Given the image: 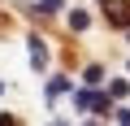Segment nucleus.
<instances>
[{
  "mask_svg": "<svg viewBox=\"0 0 130 126\" xmlns=\"http://www.w3.org/2000/svg\"><path fill=\"white\" fill-rule=\"evenodd\" d=\"M104 13H108L113 26H130V5L126 0H104Z\"/></svg>",
  "mask_w": 130,
  "mask_h": 126,
  "instance_id": "1",
  "label": "nucleus"
},
{
  "mask_svg": "<svg viewBox=\"0 0 130 126\" xmlns=\"http://www.w3.org/2000/svg\"><path fill=\"white\" fill-rule=\"evenodd\" d=\"M30 61H35V70L48 65V48H43V39H30Z\"/></svg>",
  "mask_w": 130,
  "mask_h": 126,
  "instance_id": "2",
  "label": "nucleus"
},
{
  "mask_svg": "<svg viewBox=\"0 0 130 126\" xmlns=\"http://www.w3.org/2000/svg\"><path fill=\"white\" fill-rule=\"evenodd\" d=\"M70 26H74V31H83V26H87V13H83V9H78V13H70Z\"/></svg>",
  "mask_w": 130,
  "mask_h": 126,
  "instance_id": "3",
  "label": "nucleus"
},
{
  "mask_svg": "<svg viewBox=\"0 0 130 126\" xmlns=\"http://www.w3.org/2000/svg\"><path fill=\"white\" fill-rule=\"evenodd\" d=\"M39 9H43V13H52V9H61V0H39Z\"/></svg>",
  "mask_w": 130,
  "mask_h": 126,
  "instance_id": "4",
  "label": "nucleus"
},
{
  "mask_svg": "<svg viewBox=\"0 0 130 126\" xmlns=\"http://www.w3.org/2000/svg\"><path fill=\"white\" fill-rule=\"evenodd\" d=\"M117 122H121V126H130V113H117Z\"/></svg>",
  "mask_w": 130,
  "mask_h": 126,
  "instance_id": "5",
  "label": "nucleus"
},
{
  "mask_svg": "<svg viewBox=\"0 0 130 126\" xmlns=\"http://www.w3.org/2000/svg\"><path fill=\"white\" fill-rule=\"evenodd\" d=\"M0 126H18V122H13V117H0Z\"/></svg>",
  "mask_w": 130,
  "mask_h": 126,
  "instance_id": "6",
  "label": "nucleus"
},
{
  "mask_svg": "<svg viewBox=\"0 0 130 126\" xmlns=\"http://www.w3.org/2000/svg\"><path fill=\"white\" fill-rule=\"evenodd\" d=\"M0 91H5V87H0Z\"/></svg>",
  "mask_w": 130,
  "mask_h": 126,
  "instance_id": "7",
  "label": "nucleus"
}]
</instances>
